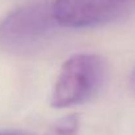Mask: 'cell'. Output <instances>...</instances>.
<instances>
[{"label":"cell","mask_w":135,"mask_h":135,"mask_svg":"<svg viewBox=\"0 0 135 135\" xmlns=\"http://www.w3.org/2000/svg\"><path fill=\"white\" fill-rule=\"evenodd\" d=\"M105 75L106 64L100 55L81 52L70 56L52 87L51 106L64 109L89 101L102 87Z\"/></svg>","instance_id":"6da1fadb"},{"label":"cell","mask_w":135,"mask_h":135,"mask_svg":"<svg viewBox=\"0 0 135 135\" xmlns=\"http://www.w3.org/2000/svg\"><path fill=\"white\" fill-rule=\"evenodd\" d=\"M56 22L51 4H30L8 13L0 21V49L12 54H29L54 34Z\"/></svg>","instance_id":"7a4b0ae2"},{"label":"cell","mask_w":135,"mask_h":135,"mask_svg":"<svg viewBox=\"0 0 135 135\" xmlns=\"http://www.w3.org/2000/svg\"><path fill=\"white\" fill-rule=\"evenodd\" d=\"M51 8L59 26L90 28L129 15L135 0H55Z\"/></svg>","instance_id":"3957f363"},{"label":"cell","mask_w":135,"mask_h":135,"mask_svg":"<svg viewBox=\"0 0 135 135\" xmlns=\"http://www.w3.org/2000/svg\"><path fill=\"white\" fill-rule=\"evenodd\" d=\"M79 117L76 114H68L58 119L47 131L46 135H78Z\"/></svg>","instance_id":"277c9868"},{"label":"cell","mask_w":135,"mask_h":135,"mask_svg":"<svg viewBox=\"0 0 135 135\" xmlns=\"http://www.w3.org/2000/svg\"><path fill=\"white\" fill-rule=\"evenodd\" d=\"M0 135H32L25 131H18V130H1Z\"/></svg>","instance_id":"5b68a950"},{"label":"cell","mask_w":135,"mask_h":135,"mask_svg":"<svg viewBox=\"0 0 135 135\" xmlns=\"http://www.w3.org/2000/svg\"><path fill=\"white\" fill-rule=\"evenodd\" d=\"M129 84H130V88H131V90L135 93V68L133 70V72H131V75H130Z\"/></svg>","instance_id":"8992f818"}]
</instances>
